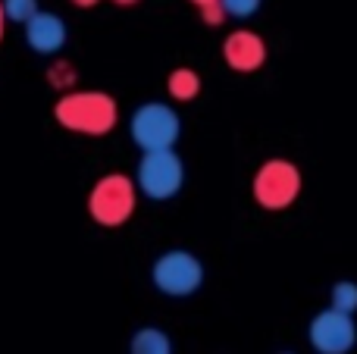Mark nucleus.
<instances>
[{
  "label": "nucleus",
  "instance_id": "f257e3e1",
  "mask_svg": "<svg viewBox=\"0 0 357 354\" xmlns=\"http://www.w3.org/2000/svg\"><path fill=\"white\" fill-rule=\"evenodd\" d=\"M54 116L63 129L79 135H107L116 125V100L104 91H69L56 100Z\"/></svg>",
  "mask_w": 357,
  "mask_h": 354
},
{
  "label": "nucleus",
  "instance_id": "f03ea898",
  "mask_svg": "<svg viewBox=\"0 0 357 354\" xmlns=\"http://www.w3.org/2000/svg\"><path fill=\"white\" fill-rule=\"evenodd\" d=\"M129 135L144 154L151 151H173V144L182 135V123L178 113L163 100H151L142 104L129 119Z\"/></svg>",
  "mask_w": 357,
  "mask_h": 354
},
{
  "label": "nucleus",
  "instance_id": "7ed1b4c3",
  "mask_svg": "<svg viewBox=\"0 0 357 354\" xmlns=\"http://www.w3.org/2000/svg\"><path fill=\"white\" fill-rule=\"evenodd\" d=\"M185 185V163L176 151H151L138 160L135 188L151 201H169Z\"/></svg>",
  "mask_w": 357,
  "mask_h": 354
},
{
  "label": "nucleus",
  "instance_id": "20e7f679",
  "mask_svg": "<svg viewBox=\"0 0 357 354\" xmlns=\"http://www.w3.org/2000/svg\"><path fill=\"white\" fill-rule=\"evenodd\" d=\"M135 210V182L123 173H110L88 194V213L100 226H123Z\"/></svg>",
  "mask_w": 357,
  "mask_h": 354
},
{
  "label": "nucleus",
  "instance_id": "39448f33",
  "mask_svg": "<svg viewBox=\"0 0 357 354\" xmlns=\"http://www.w3.org/2000/svg\"><path fill=\"white\" fill-rule=\"evenodd\" d=\"M254 201L264 210H285L295 204L298 192H301V173L295 163L289 160H266L254 176Z\"/></svg>",
  "mask_w": 357,
  "mask_h": 354
},
{
  "label": "nucleus",
  "instance_id": "423d86ee",
  "mask_svg": "<svg viewBox=\"0 0 357 354\" xmlns=\"http://www.w3.org/2000/svg\"><path fill=\"white\" fill-rule=\"evenodd\" d=\"M151 279L160 288L163 295H173V298H185V295H195L204 282V263L197 261L191 251H167L154 261L151 270Z\"/></svg>",
  "mask_w": 357,
  "mask_h": 354
},
{
  "label": "nucleus",
  "instance_id": "0eeeda50",
  "mask_svg": "<svg viewBox=\"0 0 357 354\" xmlns=\"http://www.w3.org/2000/svg\"><path fill=\"white\" fill-rule=\"evenodd\" d=\"M310 345L320 354H348L357 342V326L348 314H339L333 307L320 311L310 320Z\"/></svg>",
  "mask_w": 357,
  "mask_h": 354
},
{
  "label": "nucleus",
  "instance_id": "6e6552de",
  "mask_svg": "<svg viewBox=\"0 0 357 354\" xmlns=\"http://www.w3.org/2000/svg\"><path fill=\"white\" fill-rule=\"evenodd\" d=\"M222 56H226L229 69H235V72H254L266 60V44L254 31L238 29L222 41Z\"/></svg>",
  "mask_w": 357,
  "mask_h": 354
},
{
  "label": "nucleus",
  "instance_id": "1a4fd4ad",
  "mask_svg": "<svg viewBox=\"0 0 357 354\" xmlns=\"http://www.w3.org/2000/svg\"><path fill=\"white\" fill-rule=\"evenodd\" d=\"M25 41L35 54L44 56H54L56 50H63L66 44V22H63L56 13H44L38 10L35 16L25 22Z\"/></svg>",
  "mask_w": 357,
  "mask_h": 354
},
{
  "label": "nucleus",
  "instance_id": "9d476101",
  "mask_svg": "<svg viewBox=\"0 0 357 354\" xmlns=\"http://www.w3.org/2000/svg\"><path fill=\"white\" fill-rule=\"evenodd\" d=\"M132 354H173V342L163 330L157 326H144L132 336V345H129Z\"/></svg>",
  "mask_w": 357,
  "mask_h": 354
},
{
  "label": "nucleus",
  "instance_id": "9b49d317",
  "mask_svg": "<svg viewBox=\"0 0 357 354\" xmlns=\"http://www.w3.org/2000/svg\"><path fill=\"white\" fill-rule=\"evenodd\" d=\"M169 94H173L176 100H195L197 91H201V75L195 72V69H173V75H169Z\"/></svg>",
  "mask_w": 357,
  "mask_h": 354
},
{
  "label": "nucleus",
  "instance_id": "f8f14e48",
  "mask_svg": "<svg viewBox=\"0 0 357 354\" xmlns=\"http://www.w3.org/2000/svg\"><path fill=\"white\" fill-rule=\"evenodd\" d=\"M333 311L348 314V317L357 311V282H351V279L335 282L333 286Z\"/></svg>",
  "mask_w": 357,
  "mask_h": 354
},
{
  "label": "nucleus",
  "instance_id": "ddd939ff",
  "mask_svg": "<svg viewBox=\"0 0 357 354\" xmlns=\"http://www.w3.org/2000/svg\"><path fill=\"white\" fill-rule=\"evenodd\" d=\"M0 6H3V19L22 25L38 13V0H0Z\"/></svg>",
  "mask_w": 357,
  "mask_h": 354
},
{
  "label": "nucleus",
  "instance_id": "4468645a",
  "mask_svg": "<svg viewBox=\"0 0 357 354\" xmlns=\"http://www.w3.org/2000/svg\"><path fill=\"white\" fill-rule=\"evenodd\" d=\"M216 3L226 13V19H251L264 0H216Z\"/></svg>",
  "mask_w": 357,
  "mask_h": 354
},
{
  "label": "nucleus",
  "instance_id": "2eb2a0df",
  "mask_svg": "<svg viewBox=\"0 0 357 354\" xmlns=\"http://www.w3.org/2000/svg\"><path fill=\"white\" fill-rule=\"evenodd\" d=\"M73 82H75V75H73V66H69V63H54V66H50V85L69 88Z\"/></svg>",
  "mask_w": 357,
  "mask_h": 354
},
{
  "label": "nucleus",
  "instance_id": "dca6fc26",
  "mask_svg": "<svg viewBox=\"0 0 357 354\" xmlns=\"http://www.w3.org/2000/svg\"><path fill=\"white\" fill-rule=\"evenodd\" d=\"M201 19L207 25H222L226 22V13L220 10V3H207V6H201Z\"/></svg>",
  "mask_w": 357,
  "mask_h": 354
},
{
  "label": "nucleus",
  "instance_id": "f3484780",
  "mask_svg": "<svg viewBox=\"0 0 357 354\" xmlns=\"http://www.w3.org/2000/svg\"><path fill=\"white\" fill-rule=\"evenodd\" d=\"M73 3H75V6H82V10H85V6H98L100 0H73Z\"/></svg>",
  "mask_w": 357,
  "mask_h": 354
},
{
  "label": "nucleus",
  "instance_id": "a211bd4d",
  "mask_svg": "<svg viewBox=\"0 0 357 354\" xmlns=\"http://www.w3.org/2000/svg\"><path fill=\"white\" fill-rule=\"evenodd\" d=\"M188 3H195L197 10H201V6H207V3H216V0H188Z\"/></svg>",
  "mask_w": 357,
  "mask_h": 354
},
{
  "label": "nucleus",
  "instance_id": "6ab92c4d",
  "mask_svg": "<svg viewBox=\"0 0 357 354\" xmlns=\"http://www.w3.org/2000/svg\"><path fill=\"white\" fill-rule=\"evenodd\" d=\"M3 22L6 19H3V6H0V38H3Z\"/></svg>",
  "mask_w": 357,
  "mask_h": 354
},
{
  "label": "nucleus",
  "instance_id": "aec40b11",
  "mask_svg": "<svg viewBox=\"0 0 357 354\" xmlns=\"http://www.w3.org/2000/svg\"><path fill=\"white\" fill-rule=\"evenodd\" d=\"M116 3H123V6H132V3H138V0H116Z\"/></svg>",
  "mask_w": 357,
  "mask_h": 354
},
{
  "label": "nucleus",
  "instance_id": "412c9836",
  "mask_svg": "<svg viewBox=\"0 0 357 354\" xmlns=\"http://www.w3.org/2000/svg\"><path fill=\"white\" fill-rule=\"evenodd\" d=\"M282 354H289V351H282Z\"/></svg>",
  "mask_w": 357,
  "mask_h": 354
}]
</instances>
